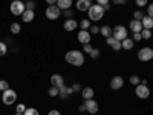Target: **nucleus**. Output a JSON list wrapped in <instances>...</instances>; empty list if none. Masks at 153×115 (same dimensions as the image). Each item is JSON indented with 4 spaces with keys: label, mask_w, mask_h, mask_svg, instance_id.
<instances>
[{
    "label": "nucleus",
    "mask_w": 153,
    "mask_h": 115,
    "mask_svg": "<svg viewBox=\"0 0 153 115\" xmlns=\"http://www.w3.org/2000/svg\"><path fill=\"white\" fill-rule=\"evenodd\" d=\"M65 60H66V63H69L71 66L81 68L86 63V55L80 49H71V51H68V52L65 54Z\"/></svg>",
    "instance_id": "obj_1"
},
{
    "label": "nucleus",
    "mask_w": 153,
    "mask_h": 115,
    "mask_svg": "<svg viewBox=\"0 0 153 115\" xmlns=\"http://www.w3.org/2000/svg\"><path fill=\"white\" fill-rule=\"evenodd\" d=\"M87 17H89V20L91 22H94V23H97V22H100L101 19L104 17V9H103V6H100V5H91V8L87 9Z\"/></svg>",
    "instance_id": "obj_2"
},
{
    "label": "nucleus",
    "mask_w": 153,
    "mask_h": 115,
    "mask_svg": "<svg viewBox=\"0 0 153 115\" xmlns=\"http://www.w3.org/2000/svg\"><path fill=\"white\" fill-rule=\"evenodd\" d=\"M16 100H17V92L14 91V89L8 87L6 91L2 92V101H3V105H5V106L14 105V103H16Z\"/></svg>",
    "instance_id": "obj_3"
},
{
    "label": "nucleus",
    "mask_w": 153,
    "mask_h": 115,
    "mask_svg": "<svg viewBox=\"0 0 153 115\" xmlns=\"http://www.w3.org/2000/svg\"><path fill=\"white\" fill-rule=\"evenodd\" d=\"M45 16H46V19L51 20V22L58 20V19L61 17V9H58L57 5H49V6L46 8V11H45Z\"/></svg>",
    "instance_id": "obj_4"
},
{
    "label": "nucleus",
    "mask_w": 153,
    "mask_h": 115,
    "mask_svg": "<svg viewBox=\"0 0 153 115\" xmlns=\"http://www.w3.org/2000/svg\"><path fill=\"white\" fill-rule=\"evenodd\" d=\"M112 37L121 42L126 37H129V29H127L126 26H123V25H117V26L112 28Z\"/></svg>",
    "instance_id": "obj_5"
},
{
    "label": "nucleus",
    "mask_w": 153,
    "mask_h": 115,
    "mask_svg": "<svg viewBox=\"0 0 153 115\" xmlns=\"http://www.w3.org/2000/svg\"><path fill=\"white\" fill-rule=\"evenodd\" d=\"M25 2L23 0H12L11 5H9V11L12 16H22L25 12Z\"/></svg>",
    "instance_id": "obj_6"
},
{
    "label": "nucleus",
    "mask_w": 153,
    "mask_h": 115,
    "mask_svg": "<svg viewBox=\"0 0 153 115\" xmlns=\"http://www.w3.org/2000/svg\"><path fill=\"white\" fill-rule=\"evenodd\" d=\"M136 57H138L139 61L147 63V61H150L153 58V49L149 48V46H144V48H141V49L138 51V55Z\"/></svg>",
    "instance_id": "obj_7"
},
{
    "label": "nucleus",
    "mask_w": 153,
    "mask_h": 115,
    "mask_svg": "<svg viewBox=\"0 0 153 115\" xmlns=\"http://www.w3.org/2000/svg\"><path fill=\"white\" fill-rule=\"evenodd\" d=\"M135 95L139 98V100H147L150 97V87L147 84H143V83H139L136 84L135 87Z\"/></svg>",
    "instance_id": "obj_8"
},
{
    "label": "nucleus",
    "mask_w": 153,
    "mask_h": 115,
    "mask_svg": "<svg viewBox=\"0 0 153 115\" xmlns=\"http://www.w3.org/2000/svg\"><path fill=\"white\" fill-rule=\"evenodd\" d=\"M84 108H86V112L92 114V115L98 114V111H100V105H98V101H97L95 98L84 100Z\"/></svg>",
    "instance_id": "obj_9"
},
{
    "label": "nucleus",
    "mask_w": 153,
    "mask_h": 115,
    "mask_svg": "<svg viewBox=\"0 0 153 115\" xmlns=\"http://www.w3.org/2000/svg\"><path fill=\"white\" fill-rule=\"evenodd\" d=\"M109 86H110V89H113V91H120V89L124 87V78L121 75H115V77H112Z\"/></svg>",
    "instance_id": "obj_10"
},
{
    "label": "nucleus",
    "mask_w": 153,
    "mask_h": 115,
    "mask_svg": "<svg viewBox=\"0 0 153 115\" xmlns=\"http://www.w3.org/2000/svg\"><path fill=\"white\" fill-rule=\"evenodd\" d=\"M72 94H74V92H72V87L68 86L66 83L58 87V98H61V100H68Z\"/></svg>",
    "instance_id": "obj_11"
},
{
    "label": "nucleus",
    "mask_w": 153,
    "mask_h": 115,
    "mask_svg": "<svg viewBox=\"0 0 153 115\" xmlns=\"http://www.w3.org/2000/svg\"><path fill=\"white\" fill-rule=\"evenodd\" d=\"M76 40H78L81 45H87V43H91V40H92V35L89 34V31L80 29V31H78V34H76Z\"/></svg>",
    "instance_id": "obj_12"
},
{
    "label": "nucleus",
    "mask_w": 153,
    "mask_h": 115,
    "mask_svg": "<svg viewBox=\"0 0 153 115\" xmlns=\"http://www.w3.org/2000/svg\"><path fill=\"white\" fill-rule=\"evenodd\" d=\"M76 28H78V20L75 19H66L65 23H63V29L66 32H74Z\"/></svg>",
    "instance_id": "obj_13"
},
{
    "label": "nucleus",
    "mask_w": 153,
    "mask_h": 115,
    "mask_svg": "<svg viewBox=\"0 0 153 115\" xmlns=\"http://www.w3.org/2000/svg\"><path fill=\"white\" fill-rule=\"evenodd\" d=\"M106 45L110 46V49L115 51V52L121 51V42L117 40V38H113V37H107V38H106Z\"/></svg>",
    "instance_id": "obj_14"
},
{
    "label": "nucleus",
    "mask_w": 153,
    "mask_h": 115,
    "mask_svg": "<svg viewBox=\"0 0 153 115\" xmlns=\"http://www.w3.org/2000/svg\"><path fill=\"white\" fill-rule=\"evenodd\" d=\"M92 2H89V0H76L75 2V6L80 12H87V9L91 8Z\"/></svg>",
    "instance_id": "obj_15"
},
{
    "label": "nucleus",
    "mask_w": 153,
    "mask_h": 115,
    "mask_svg": "<svg viewBox=\"0 0 153 115\" xmlns=\"http://www.w3.org/2000/svg\"><path fill=\"white\" fill-rule=\"evenodd\" d=\"M129 28H130L132 34H138V32L143 31V25H141V22H139V20L132 19V20L129 22Z\"/></svg>",
    "instance_id": "obj_16"
},
{
    "label": "nucleus",
    "mask_w": 153,
    "mask_h": 115,
    "mask_svg": "<svg viewBox=\"0 0 153 115\" xmlns=\"http://www.w3.org/2000/svg\"><path fill=\"white\" fill-rule=\"evenodd\" d=\"M65 84V78H63L61 74H54L51 77V86H55V87H60Z\"/></svg>",
    "instance_id": "obj_17"
},
{
    "label": "nucleus",
    "mask_w": 153,
    "mask_h": 115,
    "mask_svg": "<svg viewBox=\"0 0 153 115\" xmlns=\"http://www.w3.org/2000/svg\"><path fill=\"white\" fill-rule=\"evenodd\" d=\"M80 95L83 97V100H91V98L95 97V91H94V87L87 86V87H83V89H81Z\"/></svg>",
    "instance_id": "obj_18"
},
{
    "label": "nucleus",
    "mask_w": 153,
    "mask_h": 115,
    "mask_svg": "<svg viewBox=\"0 0 153 115\" xmlns=\"http://www.w3.org/2000/svg\"><path fill=\"white\" fill-rule=\"evenodd\" d=\"M34 19H35V11H32V9H25V12L22 14V20H23L25 23H31V22H34Z\"/></svg>",
    "instance_id": "obj_19"
},
{
    "label": "nucleus",
    "mask_w": 153,
    "mask_h": 115,
    "mask_svg": "<svg viewBox=\"0 0 153 115\" xmlns=\"http://www.w3.org/2000/svg\"><path fill=\"white\" fill-rule=\"evenodd\" d=\"M135 48V42L132 40L130 37H126L124 40H121V49L124 51H132Z\"/></svg>",
    "instance_id": "obj_20"
},
{
    "label": "nucleus",
    "mask_w": 153,
    "mask_h": 115,
    "mask_svg": "<svg viewBox=\"0 0 153 115\" xmlns=\"http://www.w3.org/2000/svg\"><path fill=\"white\" fill-rule=\"evenodd\" d=\"M55 5H57L58 9H61V11L71 9L72 5H74V0H57V3H55Z\"/></svg>",
    "instance_id": "obj_21"
},
{
    "label": "nucleus",
    "mask_w": 153,
    "mask_h": 115,
    "mask_svg": "<svg viewBox=\"0 0 153 115\" xmlns=\"http://www.w3.org/2000/svg\"><path fill=\"white\" fill-rule=\"evenodd\" d=\"M139 22H141V25H143V29H152L153 28V17L144 16Z\"/></svg>",
    "instance_id": "obj_22"
},
{
    "label": "nucleus",
    "mask_w": 153,
    "mask_h": 115,
    "mask_svg": "<svg viewBox=\"0 0 153 115\" xmlns=\"http://www.w3.org/2000/svg\"><path fill=\"white\" fill-rule=\"evenodd\" d=\"M9 31H11V34H14V35L20 34V32H22V25H20L19 22H12V23L9 25Z\"/></svg>",
    "instance_id": "obj_23"
},
{
    "label": "nucleus",
    "mask_w": 153,
    "mask_h": 115,
    "mask_svg": "<svg viewBox=\"0 0 153 115\" xmlns=\"http://www.w3.org/2000/svg\"><path fill=\"white\" fill-rule=\"evenodd\" d=\"M100 34L103 35L104 38L112 37V26H109V25H104V26H101V28H100Z\"/></svg>",
    "instance_id": "obj_24"
},
{
    "label": "nucleus",
    "mask_w": 153,
    "mask_h": 115,
    "mask_svg": "<svg viewBox=\"0 0 153 115\" xmlns=\"http://www.w3.org/2000/svg\"><path fill=\"white\" fill-rule=\"evenodd\" d=\"M91 25H92V22L89 20V19H83V20H80V22H78V26H80V29H84V31H87Z\"/></svg>",
    "instance_id": "obj_25"
},
{
    "label": "nucleus",
    "mask_w": 153,
    "mask_h": 115,
    "mask_svg": "<svg viewBox=\"0 0 153 115\" xmlns=\"http://www.w3.org/2000/svg\"><path fill=\"white\" fill-rule=\"evenodd\" d=\"M139 34H141V40H150L152 38V29H143Z\"/></svg>",
    "instance_id": "obj_26"
},
{
    "label": "nucleus",
    "mask_w": 153,
    "mask_h": 115,
    "mask_svg": "<svg viewBox=\"0 0 153 115\" xmlns=\"http://www.w3.org/2000/svg\"><path fill=\"white\" fill-rule=\"evenodd\" d=\"M48 95H49V97H52V98L58 97V87H55V86H51V87L48 89Z\"/></svg>",
    "instance_id": "obj_27"
},
{
    "label": "nucleus",
    "mask_w": 153,
    "mask_h": 115,
    "mask_svg": "<svg viewBox=\"0 0 153 115\" xmlns=\"http://www.w3.org/2000/svg\"><path fill=\"white\" fill-rule=\"evenodd\" d=\"M89 55H91L92 60H98V58L101 57V51H100L98 48H94V49H92V52L89 54Z\"/></svg>",
    "instance_id": "obj_28"
},
{
    "label": "nucleus",
    "mask_w": 153,
    "mask_h": 115,
    "mask_svg": "<svg viewBox=\"0 0 153 115\" xmlns=\"http://www.w3.org/2000/svg\"><path fill=\"white\" fill-rule=\"evenodd\" d=\"M89 34H91V35H95V34H100V26H97V25L95 23H92L91 25V26H89Z\"/></svg>",
    "instance_id": "obj_29"
},
{
    "label": "nucleus",
    "mask_w": 153,
    "mask_h": 115,
    "mask_svg": "<svg viewBox=\"0 0 153 115\" xmlns=\"http://www.w3.org/2000/svg\"><path fill=\"white\" fill-rule=\"evenodd\" d=\"M144 16H146V14H144L143 9H135V12H133V19H135V20H141Z\"/></svg>",
    "instance_id": "obj_30"
},
{
    "label": "nucleus",
    "mask_w": 153,
    "mask_h": 115,
    "mask_svg": "<svg viewBox=\"0 0 153 115\" xmlns=\"http://www.w3.org/2000/svg\"><path fill=\"white\" fill-rule=\"evenodd\" d=\"M6 52H8V45L5 42H0V57L6 55Z\"/></svg>",
    "instance_id": "obj_31"
},
{
    "label": "nucleus",
    "mask_w": 153,
    "mask_h": 115,
    "mask_svg": "<svg viewBox=\"0 0 153 115\" xmlns=\"http://www.w3.org/2000/svg\"><path fill=\"white\" fill-rule=\"evenodd\" d=\"M23 115H40V112H38L35 108H26V111L23 112Z\"/></svg>",
    "instance_id": "obj_32"
},
{
    "label": "nucleus",
    "mask_w": 153,
    "mask_h": 115,
    "mask_svg": "<svg viewBox=\"0 0 153 115\" xmlns=\"http://www.w3.org/2000/svg\"><path fill=\"white\" fill-rule=\"evenodd\" d=\"M129 83H130V84H133V86H136V84H139V83H141V78H139L138 75H130Z\"/></svg>",
    "instance_id": "obj_33"
},
{
    "label": "nucleus",
    "mask_w": 153,
    "mask_h": 115,
    "mask_svg": "<svg viewBox=\"0 0 153 115\" xmlns=\"http://www.w3.org/2000/svg\"><path fill=\"white\" fill-rule=\"evenodd\" d=\"M135 5L138 6V8H141V9H144L147 5H149V0H135Z\"/></svg>",
    "instance_id": "obj_34"
},
{
    "label": "nucleus",
    "mask_w": 153,
    "mask_h": 115,
    "mask_svg": "<svg viewBox=\"0 0 153 115\" xmlns=\"http://www.w3.org/2000/svg\"><path fill=\"white\" fill-rule=\"evenodd\" d=\"M61 14L65 16L66 19H74V9H65V11H61Z\"/></svg>",
    "instance_id": "obj_35"
},
{
    "label": "nucleus",
    "mask_w": 153,
    "mask_h": 115,
    "mask_svg": "<svg viewBox=\"0 0 153 115\" xmlns=\"http://www.w3.org/2000/svg\"><path fill=\"white\" fill-rule=\"evenodd\" d=\"M71 87H72V92H74V94H80V92H81V89H83L80 83H74Z\"/></svg>",
    "instance_id": "obj_36"
},
{
    "label": "nucleus",
    "mask_w": 153,
    "mask_h": 115,
    "mask_svg": "<svg viewBox=\"0 0 153 115\" xmlns=\"http://www.w3.org/2000/svg\"><path fill=\"white\" fill-rule=\"evenodd\" d=\"M92 49H94V46H92L91 43L83 45V54H91V52H92Z\"/></svg>",
    "instance_id": "obj_37"
},
{
    "label": "nucleus",
    "mask_w": 153,
    "mask_h": 115,
    "mask_svg": "<svg viewBox=\"0 0 153 115\" xmlns=\"http://www.w3.org/2000/svg\"><path fill=\"white\" fill-rule=\"evenodd\" d=\"M35 6H37V3L34 2V0H29V2H26V3H25V8H26V9H35Z\"/></svg>",
    "instance_id": "obj_38"
},
{
    "label": "nucleus",
    "mask_w": 153,
    "mask_h": 115,
    "mask_svg": "<svg viewBox=\"0 0 153 115\" xmlns=\"http://www.w3.org/2000/svg\"><path fill=\"white\" fill-rule=\"evenodd\" d=\"M146 16L153 17V5H152V3H149V5L146 6Z\"/></svg>",
    "instance_id": "obj_39"
},
{
    "label": "nucleus",
    "mask_w": 153,
    "mask_h": 115,
    "mask_svg": "<svg viewBox=\"0 0 153 115\" xmlns=\"http://www.w3.org/2000/svg\"><path fill=\"white\" fill-rule=\"evenodd\" d=\"M9 87V83L6 81V80H0V91H6V89Z\"/></svg>",
    "instance_id": "obj_40"
},
{
    "label": "nucleus",
    "mask_w": 153,
    "mask_h": 115,
    "mask_svg": "<svg viewBox=\"0 0 153 115\" xmlns=\"http://www.w3.org/2000/svg\"><path fill=\"white\" fill-rule=\"evenodd\" d=\"M25 111H26V105H23V103L17 105V108H16V112H17V114H23Z\"/></svg>",
    "instance_id": "obj_41"
},
{
    "label": "nucleus",
    "mask_w": 153,
    "mask_h": 115,
    "mask_svg": "<svg viewBox=\"0 0 153 115\" xmlns=\"http://www.w3.org/2000/svg\"><path fill=\"white\" fill-rule=\"evenodd\" d=\"M95 3L97 5H100V6H107V5H110V0H95Z\"/></svg>",
    "instance_id": "obj_42"
},
{
    "label": "nucleus",
    "mask_w": 153,
    "mask_h": 115,
    "mask_svg": "<svg viewBox=\"0 0 153 115\" xmlns=\"http://www.w3.org/2000/svg\"><path fill=\"white\" fill-rule=\"evenodd\" d=\"M132 40H133L135 43H136V42H141V34H139V32H138V34H132Z\"/></svg>",
    "instance_id": "obj_43"
},
{
    "label": "nucleus",
    "mask_w": 153,
    "mask_h": 115,
    "mask_svg": "<svg viewBox=\"0 0 153 115\" xmlns=\"http://www.w3.org/2000/svg\"><path fill=\"white\" fill-rule=\"evenodd\" d=\"M112 3H113V5H118V6H123V5H126L127 2H126V0H112Z\"/></svg>",
    "instance_id": "obj_44"
},
{
    "label": "nucleus",
    "mask_w": 153,
    "mask_h": 115,
    "mask_svg": "<svg viewBox=\"0 0 153 115\" xmlns=\"http://www.w3.org/2000/svg\"><path fill=\"white\" fill-rule=\"evenodd\" d=\"M48 115H61V112H60L58 109H51V111L48 112Z\"/></svg>",
    "instance_id": "obj_45"
},
{
    "label": "nucleus",
    "mask_w": 153,
    "mask_h": 115,
    "mask_svg": "<svg viewBox=\"0 0 153 115\" xmlns=\"http://www.w3.org/2000/svg\"><path fill=\"white\" fill-rule=\"evenodd\" d=\"M78 112H80V114L86 112V108H84V105H80V106H78Z\"/></svg>",
    "instance_id": "obj_46"
},
{
    "label": "nucleus",
    "mask_w": 153,
    "mask_h": 115,
    "mask_svg": "<svg viewBox=\"0 0 153 115\" xmlns=\"http://www.w3.org/2000/svg\"><path fill=\"white\" fill-rule=\"evenodd\" d=\"M45 2H46L48 5H55V3H57V0H45Z\"/></svg>",
    "instance_id": "obj_47"
},
{
    "label": "nucleus",
    "mask_w": 153,
    "mask_h": 115,
    "mask_svg": "<svg viewBox=\"0 0 153 115\" xmlns=\"http://www.w3.org/2000/svg\"><path fill=\"white\" fill-rule=\"evenodd\" d=\"M16 115H23V114H17V112H16Z\"/></svg>",
    "instance_id": "obj_48"
},
{
    "label": "nucleus",
    "mask_w": 153,
    "mask_h": 115,
    "mask_svg": "<svg viewBox=\"0 0 153 115\" xmlns=\"http://www.w3.org/2000/svg\"><path fill=\"white\" fill-rule=\"evenodd\" d=\"M0 101H2V95H0Z\"/></svg>",
    "instance_id": "obj_49"
},
{
    "label": "nucleus",
    "mask_w": 153,
    "mask_h": 115,
    "mask_svg": "<svg viewBox=\"0 0 153 115\" xmlns=\"http://www.w3.org/2000/svg\"><path fill=\"white\" fill-rule=\"evenodd\" d=\"M89 2H92V0H89Z\"/></svg>",
    "instance_id": "obj_50"
},
{
    "label": "nucleus",
    "mask_w": 153,
    "mask_h": 115,
    "mask_svg": "<svg viewBox=\"0 0 153 115\" xmlns=\"http://www.w3.org/2000/svg\"><path fill=\"white\" fill-rule=\"evenodd\" d=\"M126 2H129V0H126Z\"/></svg>",
    "instance_id": "obj_51"
}]
</instances>
